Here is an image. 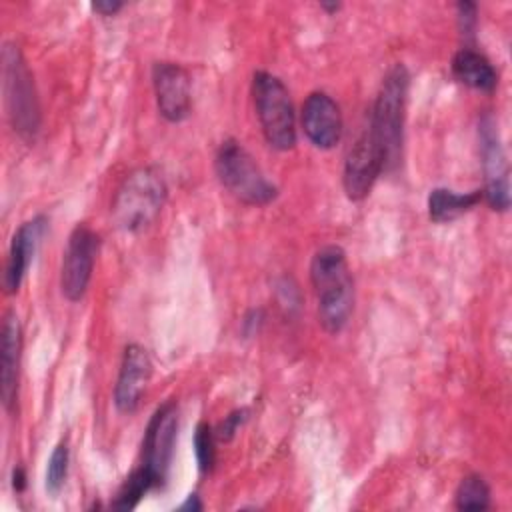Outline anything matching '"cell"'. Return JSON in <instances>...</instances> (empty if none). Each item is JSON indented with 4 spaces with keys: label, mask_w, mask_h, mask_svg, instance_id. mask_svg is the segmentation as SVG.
<instances>
[{
    "label": "cell",
    "mask_w": 512,
    "mask_h": 512,
    "mask_svg": "<svg viewBox=\"0 0 512 512\" xmlns=\"http://www.w3.org/2000/svg\"><path fill=\"white\" fill-rule=\"evenodd\" d=\"M458 510H486L490 508V486L484 476L472 472L466 474L454 494Z\"/></svg>",
    "instance_id": "cell-18"
},
{
    "label": "cell",
    "mask_w": 512,
    "mask_h": 512,
    "mask_svg": "<svg viewBox=\"0 0 512 512\" xmlns=\"http://www.w3.org/2000/svg\"><path fill=\"white\" fill-rule=\"evenodd\" d=\"M478 144L480 162L484 170L482 198L496 212H506L510 208V186H508V164L504 146L498 132V122L492 114H484L478 122Z\"/></svg>",
    "instance_id": "cell-8"
},
{
    "label": "cell",
    "mask_w": 512,
    "mask_h": 512,
    "mask_svg": "<svg viewBox=\"0 0 512 512\" xmlns=\"http://www.w3.org/2000/svg\"><path fill=\"white\" fill-rule=\"evenodd\" d=\"M68 462H70V450H68V442L60 440L50 458H48V466H46V490L56 496L68 476Z\"/></svg>",
    "instance_id": "cell-19"
},
{
    "label": "cell",
    "mask_w": 512,
    "mask_h": 512,
    "mask_svg": "<svg viewBox=\"0 0 512 512\" xmlns=\"http://www.w3.org/2000/svg\"><path fill=\"white\" fill-rule=\"evenodd\" d=\"M252 100L266 142L276 150L296 146V118L290 92L284 82L264 70L252 76Z\"/></svg>",
    "instance_id": "cell-6"
},
{
    "label": "cell",
    "mask_w": 512,
    "mask_h": 512,
    "mask_svg": "<svg viewBox=\"0 0 512 512\" xmlns=\"http://www.w3.org/2000/svg\"><path fill=\"white\" fill-rule=\"evenodd\" d=\"M194 452L202 474L212 472L216 462V434L208 422H200L194 432Z\"/></svg>",
    "instance_id": "cell-20"
},
{
    "label": "cell",
    "mask_w": 512,
    "mask_h": 512,
    "mask_svg": "<svg viewBox=\"0 0 512 512\" xmlns=\"http://www.w3.org/2000/svg\"><path fill=\"white\" fill-rule=\"evenodd\" d=\"M214 168L222 186L240 202L266 206L276 196V186L264 176L252 154L234 138H226L214 158Z\"/></svg>",
    "instance_id": "cell-5"
},
{
    "label": "cell",
    "mask_w": 512,
    "mask_h": 512,
    "mask_svg": "<svg viewBox=\"0 0 512 512\" xmlns=\"http://www.w3.org/2000/svg\"><path fill=\"white\" fill-rule=\"evenodd\" d=\"M2 88L10 124L24 142H34L40 132V104L34 88L32 72L12 42L2 48Z\"/></svg>",
    "instance_id": "cell-3"
},
{
    "label": "cell",
    "mask_w": 512,
    "mask_h": 512,
    "mask_svg": "<svg viewBox=\"0 0 512 512\" xmlns=\"http://www.w3.org/2000/svg\"><path fill=\"white\" fill-rule=\"evenodd\" d=\"M200 508H202V504L198 500V494H190L186 498V502L182 504V510H200Z\"/></svg>",
    "instance_id": "cell-26"
},
{
    "label": "cell",
    "mask_w": 512,
    "mask_h": 512,
    "mask_svg": "<svg viewBox=\"0 0 512 512\" xmlns=\"http://www.w3.org/2000/svg\"><path fill=\"white\" fill-rule=\"evenodd\" d=\"M480 202H482V190L460 194L448 188H434L428 194V216L436 224L452 222L454 218L472 210Z\"/></svg>",
    "instance_id": "cell-17"
},
{
    "label": "cell",
    "mask_w": 512,
    "mask_h": 512,
    "mask_svg": "<svg viewBox=\"0 0 512 512\" xmlns=\"http://www.w3.org/2000/svg\"><path fill=\"white\" fill-rule=\"evenodd\" d=\"M12 486H14V490H16V492H22V490H24V486H26V474H24V468L16 466V468L12 470Z\"/></svg>",
    "instance_id": "cell-25"
},
{
    "label": "cell",
    "mask_w": 512,
    "mask_h": 512,
    "mask_svg": "<svg viewBox=\"0 0 512 512\" xmlns=\"http://www.w3.org/2000/svg\"><path fill=\"white\" fill-rule=\"evenodd\" d=\"M456 10H458L460 34L464 38H472L474 28H476V4L474 2H458Z\"/></svg>",
    "instance_id": "cell-22"
},
{
    "label": "cell",
    "mask_w": 512,
    "mask_h": 512,
    "mask_svg": "<svg viewBox=\"0 0 512 512\" xmlns=\"http://www.w3.org/2000/svg\"><path fill=\"white\" fill-rule=\"evenodd\" d=\"M22 352V328L14 312H6L0 340V396L6 412H12L18 398V372Z\"/></svg>",
    "instance_id": "cell-15"
},
{
    "label": "cell",
    "mask_w": 512,
    "mask_h": 512,
    "mask_svg": "<svg viewBox=\"0 0 512 512\" xmlns=\"http://www.w3.org/2000/svg\"><path fill=\"white\" fill-rule=\"evenodd\" d=\"M166 202V184L154 168L130 172L112 200V218L124 232L146 230L162 212Z\"/></svg>",
    "instance_id": "cell-4"
},
{
    "label": "cell",
    "mask_w": 512,
    "mask_h": 512,
    "mask_svg": "<svg viewBox=\"0 0 512 512\" xmlns=\"http://www.w3.org/2000/svg\"><path fill=\"white\" fill-rule=\"evenodd\" d=\"M100 238L98 234L86 226L78 224L68 238V246L62 258L60 268V290L66 300L78 302L88 290L94 262L98 256Z\"/></svg>",
    "instance_id": "cell-9"
},
{
    "label": "cell",
    "mask_w": 512,
    "mask_h": 512,
    "mask_svg": "<svg viewBox=\"0 0 512 512\" xmlns=\"http://www.w3.org/2000/svg\"><path fill=\"white\" fill-rule=\"evenodd\" d=\"M262 318H264V314H262V310H250L248 312V316L244 318V332L246 334H252L254 330H258V324L262 322Z\"/></svg>",
    "instance_id": "cell-24"
},
{
    "label": "cell",
    "mask_w": 512,
    "mask_h": 512,
    "mask_svg": "<svg viewBox=\"0 0 512 512\" xmlns=\"http://www.w3.org/2000/svg\"><path fill=\"white\" fill-rule=\"evenodd\" d=\"M452 72L462 84L480 92L490 94L498 84V72L492 62L470 46H464L454 54Z\"/></svg>",
    "instance_id": "cell-16"
},
{
    "label": "cell",
    "mask_w": 512,
    "mask_h": 512,
    "mask_svg": "<svg viewBox=\"0 0 512 512\" xmlns=\"http://www.w3.org/2000/svg\"><path fill=\"white\" fill-rule=\"evenodd\" d=\"M152 84L156 94V104L168 122H182L188 118L190 100V76L174 62H156L152 68Z\"/></svg>",
    "instance_id": "cell-11"
},
{
    "label": "cell",
    "mask_w": 512,
    "mask_h": 512,
    "mask_svg": "<svg viewBox=\"0 0 512 512\" xmlns=\"http://www.w3.org/2000/svg\"><path fill=\"white\" fill-rule=\"evenodd\" d=\"M310 280L322 328L338 334L348 324L354 308V282L344 250L336 244L318 248L310 262Z\"/></svg>",
    "instance_id": "cell-1"
},
{
    "label": "cell",
    "mask_w": 512,
    "mask_h": 512,
    "mask_svg": "<svg viewBox=\"0 0 512 512\" xmlns=\"http://www.w3.org/2000/svg\"><path fill=\"white\" fill-rule=\"evenodd\" d=\"M382 172H386L384 154L370 130L364 128L344 162L342 184L346 196L350 200L366 198Z\"/></svg>",
    "instance_id": "cell-10"
},
{
    "label": "cell",
    "mask_w": 512,
    "mask_h": 512,
    "mask_svg": "<svg viewBox=\"0 0 512 512\" xmlns=\"http://www.w3.org/2000/svg\"><path fill=\"white\" fill-rule=\"evenodd\" d=\"M176 432H178V404L174 398H170L154 410L144 432L142 454L136 466L146 474L154 490L162 488L168 478L172 456H174Z\"/></svg>",
    "instance_id": "cell-7"
},
{
    "label": "cell",
    "mask_w": 512,
    "mask_h": 512,
    "mask_svg": "<svg viewBox=\"0 0 512 512\" xmlns=\"http://www.w3.org/2000/svg\"><path fill=\"white\" fill-rule=\"evenodd\" d=\"M410 74L404 64H394L376 94L374 106L368 118V130L378 142L386 172H394L402 162V142H404V118L408 100Z\"/></svg>",
    "instance_id": "cell-2"
},
{
    "label": "cell",
    "mask_w": 512,
    "mask_h": 512,
    "mask_svg": "<svg viewBox=\"0 0 512 512\" xmlns=\"http://www.w3.org/2000/svg\"><path fill=\"white\" fill-rule=\"evenodd\" d=\"M246 418H248V410L246 408H238V410L230 412L228 416H224V420L214 428L216 440H222V442L232 440L236 430L246 422Z\"/></svg>",
    "instance_id": "cell-21"
},
{
    "label": "cell",
    "mask_w": 512,
    "mask_h": 512,
    "mask_svg": "<svg viewBox=\"0 0 512 512\" xmlns=\"http://www.w3.org/2000/svg\"><path fill=\"white\" fill-rule=\"evenodd\" d=\"M322 8H324V10H328V12H336V10L340 8V4H326V2H324V4H322Z\"/></svg>",
    "instance_id": "cell-27"
},
{
    "label": "cell",
    "mask_w": 512,
    "mask_h": 512,
    "mask_svg": "<svg viewBox=\"0 0 512 512\" xmlns=\"http://www.w3.org/2000/svg\"><path fill=\"white\" fill-rule=\"evenodd\" d=\"M152 376V360L144 346L128 344L122 354L118 380L114 386V404L120 412L132 414Z\"/></svg>",
    "instance_id": "cell-13"
},
{
    "label": "cell",
    "mask_w": 512,
    "mask_h": 512,
    "mask_svg": "<svg viewBox=\"0 0 512 512\" xmlns=\"http://www.w3.org/2000/svg\"><path fill=\"white\" fill-rule=\"evenodd\" d=\"M302 128L316 148H334L342 138V112L336 100L326 92L308 94L302 106Z\"/></svg>",
    "instance_id": "cell-12"
},
{
    "label": "cell",
    "mask_w": 512,
    "mask_h": 512,
    "mask_svg": "<svg viewBox=\"0 0 512 512\" xmlns=\"http://www.w3.org/2000/svg\"><path fill=\"white\" fill-rule=\"evenodd\" d=\"M46 230V218L42 214L26 220L12 236L10 242V250H8V260H6V268H4V288L8 294H14L26 272L28 266L36 254V248L44 236Z\"/></svg>",
    "instance_id": "cell-14"
},
{
    "label": "cell",
    "mask_w": 512,
    "mask_h": 512,
    "mask_svg": "<svg viewBox=\"0 0 512 512\" xmlns=\"http://www.w3.org/2000/svg\"><path fill=\"white\" fill-rule=\"evenodd\" d=\"M124 4L122 2H116V0H102V2H94L92 4V10L102 14V16H112L116 14Z\"/></svg>",
    "instance_id": "cell-23"
}]
</instances>
